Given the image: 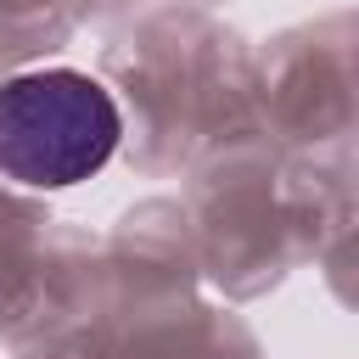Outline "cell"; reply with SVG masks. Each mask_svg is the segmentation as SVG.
Returning <instances> with one entry per match:
<instances>
[{
    "label": "cell",
    "instance_id": "1",
    "mask_svg": "<svg viewBox=\"0 0 359 359\" xmlns=\"http://www.w3.org/2000/svg\"><path fill=\"white\" fill-rule=\"evenodd\" d=\"M123 140L112 90L79 67H34L0 84V180L67 191L107 168Z\"/></svg>",
    "mask_w": 359,
    "mask_h": 359
}]
</instances>
